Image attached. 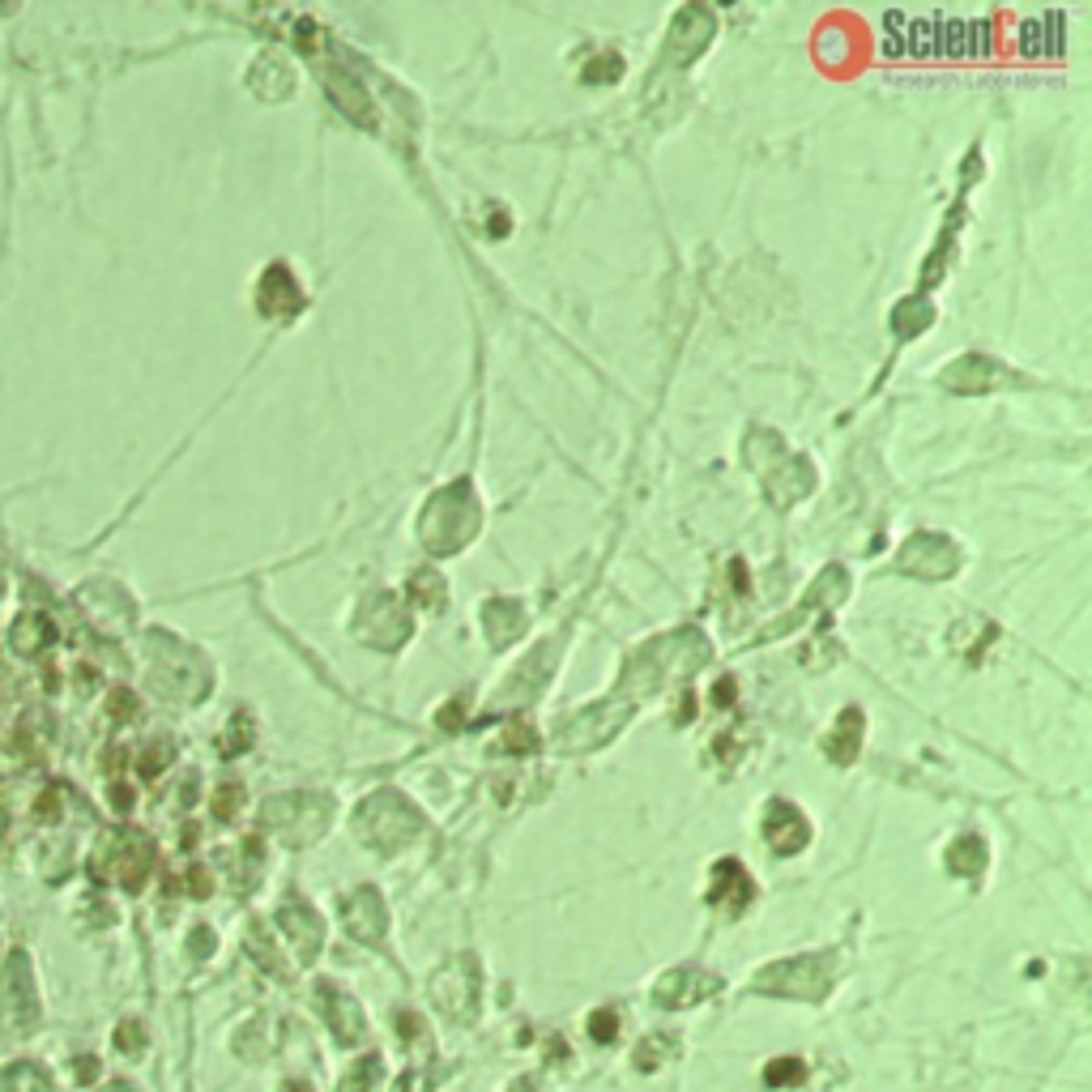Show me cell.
Returning <instances> with one entry per match:
<instances>
[{"label": "cell", "instance_id": "5", "mask_svg": "<svg viewBox=\"0 0 1092 1092\" xmlns=\"http://www.w3.org/2000/svg\"><path fill=\"white\" fill-rule=\"evenodd\" d=\"M414 623L410 614H405V607L393 598V593H372V598H363L359 607V619H354V637L376 644V649H402L405 640H410Z\"/></svg>", "mask_w": 1092, "mask_h": 1092}, {"label": "cell", "instance_id": "31", "mask_svg": "<svg viewBox=\"0 0 1092 1092\" xmlns=\"http://www.w3.org/2000/svg\"><path fill=\"white\" fill-rule=\"evenodd\" d=\"M734 700V679H721V688H713V704H730Z\"/></svg>", "mask_w": 1092, "mask_h": 1092}, {"label": "cell", "instance_id": "8", "mask_svg": "<svg viewBox=\"0 0 1092 1092\" xmlns=\"http://www.w3.org/2000/svg\"><path fill=\"white\" fill-rule=\"evenodd\" d=\"M628 721V704H593V709L577 713V717H568V726L559 730V742L568 751H589V747H602V742L611 739L614 730Z\"/></svg>", "mask_w": 1092, "mask_h": 1092}, {"label": "cell", "instance_id": "13", "mask_svg": "<svg viewBox=\"0 0 1092 1092\" xmlns=\"http://www.w3.org/2000/svg\"><path fill=\"white\" fill-rule=\"evenodd\" d=\"M256 303H261L265 316H295L303 307V291L286 265H270L261 286H256Z\"/></svg>", "mask_w": 1092, "mask_h": 1092}, {"label": "cell", "instance_id": "18", "mask_svg": "<svg viewBox=\"0 0 1092 1092\" xmlns=\"http://www.w3.org/2000/svg\"><path fill=\"white\" fill-rule=\"evenodd\" d=\"M713 990H717V981H713L709 973H696V969L670 973V977L658 981V1002H662V1007H688V1002L713 995Z\"/></svg>", "mask_w": 1092, "mask_h": 1092}, {"label": "cell", "instance_id": "9", "mask_svg": "<svg viewBox=\"0 0 1092 1092\" xmlns=\"http://www.w3.org/2000/svg\"><path fill=\"white\" fill-rule=\"evenodd\" d=\"M713 31H717V17H713L709 9H700V5L683 9V13L674 17V26H670V43H666V56H662V65H688V61H696L704 47H709Z\"/></svg>", "mask_w": 1092, "mask_h": 1092}, {"label": "cell", "instance_id": "10", "mask_svg": "<svg viewBox=\"0 0 1092 1092\" xmlns=\"http://www.w3.org/2000/svg\"><path fill=\"white\" fill-rule=\"evenodd\" d=\"M337 913H342L346 930L363 943H380L384 939V900L376 897L372 888H354L351 897L337 900Z\"/></svg>", "mask_w": 1092, "mask_h": 1092}, {"label": "cell", "instance_id": "25", "mask_svg": "<svg viewBox=\"0 0 1092 1092\" xmlns=\"http://www.w3.org/2000/svg\"><path fill=\"white\" fill-rule=\"evenodd\" d=\"M948 867L956 871V875H973V871L986 867V845H981L977 837H960L956 845H951V858Z\"/></svg>", "mask_w": 1092, "mask_h": 1092}, {"label": "cell", "instance_id": "16", "mask_svg": "<svg viewBox=\"0 0 1092 1092\" xmlns=\"http://www.w3.org/2000/svg\"><path fill=\"white\" fill-rule=\"evenodd\" d=\"M482 632L495 649H508V644L521 640V632H525V607L512 598H491L482 607Z\"/></svg>", "mask_w": 1092, "mask_h": 1092}, {"label": "cell", "instance_id": "15", "mask_svg": "<svg viewBox=\"0 0 1092 1092\" xmlns=\"http://www.w3.org/2000/svg\"><path fill=\"white\" fill-rule=\"evenodd\" d=\"M1002 376V367L995 359H986V354H965V359L948 363V372H943V384L956 393H986L995 389Z\"/></svg>", "mask_w": 1092, "mask_h": 1092}, {"label": "cell", "instance_id": "7", "mask_svg": "<svg viewBox=\"0 0 1092 1092\" xmlns=\"http://www.w3.org/2000/svg\"><path fill=\"white\" fill-rule=\"evenodd\" d=\"M832 981V969L819 965V956H798V960H781V965H768L756 977V986L764 995H802V999H816L828 990Z\"/></svg>", "mask_w": 1092, "mask_h": 1092}, {"label": "cell", "instance_id": "17", "mask_svg": "<svg viewBox=\"0 0 1092 1092\" xmlns=\"http://www.w3.org/2000/svg\"><path fill=\"white\" fill-rule=\"evenodd\" d=\"M1020 31V52L1025 56H1058L1062 52V17L1058 13H1037V17H1025L1016 26Z\"/></svg>", "mask_w": 1092, "mask_h": 1092}, {"label": "cell", "instance_id": "24", "mask_svg": "<svg viewBox=\"0 0 1092 1092\" xmlns=\"http://www.w3.org/2000/svg\"><path fill=\"white\" fill-rule=\"evenodd\" d=\"M410 602L423 611H440L444 602H449V589H444V581L435 577L431 568H423V572H414V581H410Z\"/></svg>", "mask_w": 1092, "mask_h": 1092}, {"label": "cell", "instance_id": "12", "mask_svg": "<svg viewBox=\"0 0 1092 1092\" xmlns=\"http://www.w3.org/2000/svg\"><path fill=\"white\" fill-rule=\"evenodd\" d=\"M764 837L777 853H798L811 841V823L793 802H772L764 816Z\"/></svg>", "mask_w": 1092, "mask_h": 1092}, {"label": "cell", "instance_id": "3", "mask_svg": "<svg viewBox=\"0 0 1092 1092\" xmlns=\"http://www.w3.org/2000/svg\"><path fill=\"white\" fill-rule=\"evenodd\" d=\"M688 640H691V632H674V637H662V640L637 649L628 662V670H623V691H628V696H644V691H658L666 674H691L704 662V649H709V644L700 637L691 649H683Z\"/></svg>", "mask_w": 1092, "mask_h": 1092}, {"label": "cell", "instance_id": "2", "mask_svg": "<svg viewBox=\"0 0 1092 1092\" xmlns=\"http://www.w3.org/2000/svg\"><path fill=\"white\" fill-rule=\"evenodd\" d=\"M479 525H482L479 495H474V486L465 479H456L427 500L423 521H419V542L431 555H456L461 546H470Z\"/></svg>", "mask_w": 1092, "mask_h": 1092}, {"label": "cell", "instance_id": "28", "mask_svg": "<svg viewBox=\"0 0 1092 1092\" xmlns=\"http://www.w3.org/2000/svg\"><path fill=\"white\" fill-rule=\"evenodd\" d=\"M593 1037L598 1041H611L614 1032H619V1016H611V1011H593Z\"/></svg>", "mask_w": 1092, "mask_h": 1092}, {"label": "cell", "instance_id": "20", "mask_svg": "<svg viewBox=\"0 0 1092 1092\" xmlns=\"http://www.w3.org/2000/svg\"><path fill=\"white\" fill-rule=\"evenodd\" d=\"M282 926H286V935L295 939L299 956L312 960L316 948H321V922H316V913L307 905H299V900H291V905L282 909Z\"/></svg>", "mask_w": 1092, "mask_h": 1092}, {"label": "cell", "instance_id": "21", "mask_svg": "<svg viewBox=\"0 0 1092 1092\" xmlns=\"http://www.w3.org/2000/svg\"><path fill=\"white\" fill-rule=\"evenodd\" d=\"M862 747V713L858 709H845L837 721V730L823 734V751H828L837 764H849Z\"/></svg>", "mask_w": 1092, "mask_h": 1092}, {"label": "cell", "instance_id": "11", "mask_svg": "<svg viewBox=\"0 0 1092 1092\" xmlns=\"http://www.w3.org/2000/svg\"><path fill=\"white\" fill-rule=\"evenodd\" d=\"M811 486H816V470H811L807 456H786V461L772 465L768 479H764V491H768V500L777 504V508L798 504Z\"/></svg>", "mask_w": 1092, "mask_h": 1092}, {"label": "cell", "instance_id": "23", "mask_svg": "<svg viewBox=\"0 0 1092 1092\" xmlns=\"http://www.w3.org/2000/svg\"><path fill=\"white\" fill-rule=\"evenodd\" d=\"M930 321H935V312H930V303H926V299H905V303L892 307V333H897V337H913V333H922Z\"/></svg>", "mask_w": 1092, "mask_h": 1092}, {"label": "cell", "instance_id": "29", "mask_svg": "<svg viewBox=\"0 0 1092 1092\" xmlns=\"http://www.w3.org/2000/svg\"><path fill=\"white\" fill-rule=\"evenodd\" d=\"M781 1079H786V1084H798L802 1067H798V1062H772V1067H768V1084H781Z\"/></svg>", "mask_w": 1092, "mask_h": 1092}, {"label": "cell", "instance_id": "22", "mask_svg": "<svg viewBox=\"0 0 1092 1092\" xmlns=\"http://www.w3.org/2000/svg\"><path fill=\"white\" fill-rule=\"evenodd\" d=\"M845 589H849L845 568H828L823 577H816V585H811V593L802 598V611H811V607H819V611L837 607V602L845 598Z\"/></svg>", "mask_w": 1092, "mask_h": 1092}, {"label": "cell", "instance_id": "26", "mask_svg": "<svg viewBox=\"0 0 1092 1092\" xmlns=\"http://www.w3.org/2000/svg\"><path fill=\"white\" fill-rule=\"evenodd\" d=\"M504 742H508L512 751H538V730H533L530 721L516 717L512 726H508V734H504Z\"/></svg>", "mask_w": 1092, "mask_h": 1092}, {"label": "cell", "instance_id": "14", "mask_svg": "<svg viewBox=\"0 0 1092 1092\" xmlns=\"http://www.w3.org/2000/svg\"><path fill=\"white\" fill-rule=\"evenodd\" d=\"M751 897H756V883H751V875L739 867V862H717V871H713V892L709 900L717 909H726L730 918H739L742 909L751 905Z\"/></svg>", "mask_w": 1092, "mask_h": 1092}, {"label": "cell", "instance_id": "30", "mask_svg": "<svg viewBox=\"0 0 1092 1092\" xmlns=\"http://www.w3.org/2000/svg\"><path fill=\"white\" fill-rule=\"evenodd\" d=\"M247 739H252V726H247V721H240V713H235L231 739H226V756H235V747H247Z\"/></svg>", "mask_w": 1092, "mask_h": 1092}, {"label": "cell", "instance_id": "4", "mask_svg": "<svg viewBox=\"0 0 1092 1092\" xmlns=\"http://www.w3.org/2000/svg\"><path fill=\"white\" fill-rule=\"evenodd\" d=\"M354 832L376 849H402L419 837V811L397 790H380L354 811Z\"/></svg>", "mask_w": 1092, "mask_h": 1092}, {"label": "cell", "instance_id": "27", "mask_svg": "<svg viewBox=\"0 0 1092 1092\" xmlns=\"http://www.w3.org/2000/svg\"><path fill=\"white\" fill-rule=\"evenodd\" d=\"M619 73H623V61H619V56H602V61H593L581 77H585V82H614Z\"/></svg>", "mask_w": 1092, "mask_h": 1092}, {"label": "cell", "instance_id": "1", "mask_svg": "<svg viewBox=\"0 0 1092 1092\" xmlns=\"http://www.w3.org/2000/svg\"><path fill=\"white\" fill-rule=\"evenodd\" d=\"M883 52L888 56H990L995 22L990 17L951 13H888L883 17Z\"/></svg>", "mask_w": 1092, "mask_h": 1092}, {"label": "cell", "instance_id": "6", "mask_svg": "<svg viewBox=\"0 0 1092 1092\" xmlns=\"http://www.w3.org/2000/svg\"><path fill=\"white\" fill-rule=\"evenodd\" d=\"M897 568L909 572V577H918V581H948L951 572L960 568V551H956V542L943 538V533H913L905 542V551H900Z\"/></svg>", "mask_w": 1092, "mask_h": 1092}, {"label": "cell", "instance_id": "19", "mask_svg": "<svg viewBox=\"0 0 1092 1092\" xmlns=\"http://www.w3.org/2000/svg\"><path fill=\"white\" fill-rule=\"evenodd\" d=\"M551 662H555V644H538V649H533L530 658L516 666V674L508 679V688H504V700H530L533 691H538V683H546Z\"/></svg>", "mask_w": 1092, "mask_h": 1092}]
</instances>
